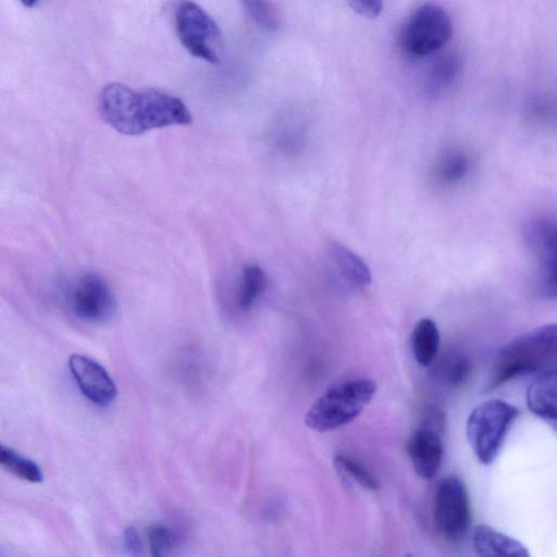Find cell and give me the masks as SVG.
I'll return each instance as SVG.
<instances>
[{
    "instance_id": "9a60e30c",
    "label": "cell",
    "mask_w": 557,
    "mask_h": 557,
    "mask_svg": "<svg viewBox=\"0 0 557 557\" xmlns=\"http://www.w3.org/2000/svg\"><path fill=\"white\" fill-rule=\"evenodd\" d=\"M265 272L257 264L243 268L235 292V302L242 312L250 311L267 289Z\"/></svg>"
},
{
    "instance_id": "8fae6325",
    "label": "cell",
    "mask_w": 557,
    "mask_h": 557,
    "mask_svg": "<svg viewBox=\"0 0 557 557\" xmlns=\"http://www.w3.org/2000/svg\"><path fill=\"white\" fill-rule=\"evenodd\" d=\"M325 264L335 284L345 290L360 289L371 282L367 263L339 243L331 242L326 246Z\"/></svg>"
},
{
    "instance_id": "d6986e66",
    "label": "cell",
    "mask_w": 557,
    "mask_h": 557,
    "mask_svg": "<svg viewBox=\"0 0 557 557\" xmlns=\"http://www.w3.org/2000/svg\"><path fill=\"white\" fill-rule=\"evenodd\" d=\"M334 467L338 475L344 480L355 482L369 491L379 488L376 479L363 466L345 455L335 456Z\"/></svg>"
},
{
    "instance_id": "2e32d148",
    "label": "cell",
    "mask_w": 557,
    "mask_h": 557,
    "mask_svg": "<svg viewBox=\"0 0 557 557\" xmlns=\"http://www.w3.org/2000/svg\"><path fill=\"white\" fill-rule=\"evenodd\" d=\"M410 342L417 363L422 367L431 364L440 347V333L436 323L430 318L418 321L412 330Z\"/></svg>"
},
{
    "instance_id": "9c48e42d",
    "label": "cell",
    "mask_w": 557,
    "mask_h": 557,
    "mask_svg": "<svg viewBox=\"0 0 557 557\" xmlns=\"http://www.w3.org/2000/svg\"><path fill=\"white\" fill-rule=\"evenodd\" d=\"M73 312L87 322H106L116 309L112 290L106 281L95 273L82 275L70 293Z\"/></svg>"
},
{
    "instance_id": "5b68a950",
    "label": "cell",
    "mask_w": 557,
    "mask_h": 557,
    "mask_svg": "<svg viewBox=\"0 0 557 557\" xmlns=\"http://www.w3.org/2000/svg\"><path fill=\"white\" fill-rule=\"evenodd\" d=\"M453 24L447 11L436 3H423L407 17L399 33L401 51L410 59H423L440 51L450 39Z\"/></svg>"
},
{
    "instance_id": "7402d4cb",
    "label": "cell",
    "mask_w": 557,
    "mask_h": 557,
    "mask_svg": "<svg viewBox=\"0 0 557 557\" xmlns=\"http://www.w3.org/2000/svg\"><path fill=\"white\" fill-rule=\"evenodd\" d=\"M147 539L153 556H165L176 544L174 531L162 523H153L148 528Z\"/></svg>"
},
{
    "instance_id": "cb8c5ba5",
    "label": "cell",
    "mask_w": 557,
    "mask_h": 557,
    "mask_svg": "<svg viewBox=\"0 0 557 557\" xmlns=\"http://www.w3.org/2000/svg\"><path fill=\"white\" fill-rule=\"evenodd\" d=\"M356 13L363 17L373 18L380 15L383 0H344Z\"/></svg>"
},
{
    "instance_id": "277c9868",
    "label": "cell",
    "mask_w": 557,
    "mask_h": 557,
    "mask_svg": "<svg viewBox=\"0 0 557 557\" xmlns=\"http://www.w3.org/2000/svg\"><path fill=\"white\" fill-rule=\"evenodd\" d=\"M518 414V409L503 399L486 400L471 411L466 434L479 462L490 465L495 460Z\"/></svg>"
},
{
    "instance_id": "ac0fdd59",
    "label": "cell",
    "mask_w": 557,
    "mask_h": 557,
    "mask_svg": "<svg viewBox=\"0 0 557 557\" xmlns=\"http://www.w3.org/2000/svg\"><path fill=\"white\" fill-rule=\"evenodd\" d=\"M0 467L14 476L30 483L44 480L40 467L32 459L0 443Z\"/></svg>"
},
{
    "instance_id": "5bb4252c",
    "label": "cell",
    "mask_w": 557,
    "mask_h": 557,
    "mask_svg": "<svg viewBox=\"0 0 557 557\" xmlns=\"http://www.w3.org/2000/svg\"><path fill=\"white\" fill-rule=\"evenodd\" d=\"M472 544L476 555L482 557H530L521 542L486 524L475 527Z\"/></svg>"
},
{
    "instance_id": "603a6c76",
    "label": "cell",
    "mask_w": 557,
    "mask_h": 557,
    "mask_svg": "<svg viewBox=\"0 0 557 557\" xmlns=\"http://www.w3.org/2000/svg\"><path fill=\"white\" fill-rule=\"evenodd\" d=\"M468 170V160L463 154L449 153L441 161L440 174L445 181L461 178Z\"/></svg>"
},
{
    "instance_id": "e0dca14e",
    "label": "cell",
    "mask_w": 557,
    "mask_h": 557,
    "mask_svg": "<svg viewBox=\"0 0 557 557\" xmlns=\"http://www.w3.org/2000/svg\"><path fill=\"white\" fill-rule=\"evenodd\" d=\"M460 72V61L456 54L446 53L440 57L429 69L425 88L431 94H440L448 89Z\"/></svg>"
},
{
    "instance_id": "52a82bcc",
    "label": "cell",
    "mask_w": 557,
    "mask_h": 557,
    "mask_svg": "<svg viewBox=\"0 0 557 557\" xmlns=\"http://www.w3.org/2000/svg\"><path fill=\"white\" fill-rule=\"evenodd\" d=\"M175 29L182 46L195 58L212 64L219 62L210 44L221 30L216 22L197 3L185 0L175 12Z\"/></svg>"
},
{
    "instance_id": "ba28073f",
    "label": "cell",
    "mask_w": 557,
    "mask_h": 557,
    "mask_svg": "<svg viewBox=\"0 0 557 557\" xmlns=\"http://www.w3.org/2000/svg\"><path fill=\"white\" fill-rule=\"evenodd\" d=\"M524 240L537 260V286L542 295L554 298L556 295V225L545 218L533 219L524 227Z\"/></svg>"
},
{
    "instance_id": "6da1fadb",
    "label": "cell",
    "mask_w": 557,
    "mask_h": 557,
    "mask_svg": "<svg viewBox=\"0 0 557 557\" xmlns=\"http://www.w3.org/2000/svg\"><path fill=\"white\" fill-rule=\"evenodd\" d=\"M99 109L104 121L124 135L191 123L190 112L178 97L153 88L137 90L121 83L101 89Z\"/></svg>"
},
{
    "instance_id": "7c38bea8",
    "label": "cell",
    "mask_w": 557,
    "mask_h": 557,
    "mask_svg": "<svg viewBox=\"0 0 557 557\" xmlns=\"http://www.w3.org/2000/svg\"><path fill=\"white\" fill-rule=\"evenodd\" d=\"M407 453L420 478H434L441 468L444 453L438 431L430 425L416 430L407 442Z\"/></svg>"
},
{
    "instance_id": "7a4b0ae2",
    "label": "cell",
    "mask_w": 557,
    "mask_h": 557,
    "mask_svg": "<svg viewBox=\"0 0 557 557\" xmlns=\"http://www.w3.org/2000/svg\"><path fill=\"white\" fill-rule=\"evenodd\" d=\"M556 324H545L507 343L497 354L488 389L518 376L541 373L556 364Z\"/></svg>"
},
{
    "instance_id": "d4e9b609",
    "label": "cell",
    "mask_w": 557,
    "mask_h": 557,
    "mask_svg": "<svg viewBox=\"0 0 557 557\" xmlns=\"http://www.w3.org/2000/svg\"><path fill=\"white\" fill-rule=\"evenodd\" d=\"M123 543L125 549L132 555H139L141 552V541L135 528L129 527L124 530Z\"/></svg>"
},
{
    "instance_id": "8992f818",
    "label": "cell",
    "mask_w": 557,
    "mask_h": 557,
    "mask_svg": "<svg viewBox=\"0 0 557 557\" xmlns=\"http://www.w3.org/2000/svg\"><path fill=\"white\" fill-rule=\"evenodd\" d=\"M434 520L440 533L449 541L461 540L471 522L468 490L458 476L442 479L434 495Z\"/></svg>"
},
{
    "instance_id": "ffe728a7",
    "label": "cell",
    "mask_w": 557,
    "mask_h": 557,
    "mask_svg": "<svg viewBox=\"0 0 557 557\" xmlns=\"http://www.w3.org/2000/svg\"><path fill=\"white\" fill-rule=\"evenodd\" d=\"M250 20L261 29L274 33L280 27V18L270 0H240Z\"/></svg>"
},
{
    "instance_id": "484cf974",
    "label": "cell",
    "mask_w": 557,
    "mask_h": 557,
    "mask_svg": "<svg viewBox=\"0 0 557 557\" xmlns=\"http://www.w3.org/2000/svg\"><path fill=\"white\" fill-rule=\"evenodd\" d=\"M26 7H34L38 0H21Z\"/></svg>"
},
{
    "instance_id": "3957f363",
    "label": "cell",
    "mask_w": 557,
    "mask_h": 557,
    "mask_svg": "<svg viewBox=\"0 0 557 557\" xmlns=\"http://www.w3.org/2000/svg\"><path fill=\"white\" fill-rule=\"evenodd\" d=\"M376 384L370 379H349L331 385L308 409L305 424L327 432L355 420L370 404Z\"/></svg>"
},
{
    "instance_id": "4fadbf2b",
    "label": "cell",
    "mask_w": 557,
    "mask_h": 557,
    "mask_svg": "<svg viewBox=\"0 0 557 557\" xmlns=\"http://www.w3.org/2000/svg\"><path fill=\"white\" fill-rule=\"evenodd\" d=\"M556 369H548L537 374L527 391L529 410L556 429Z\"/></svg>"
},
{
    "instance_id": "44dd1931",
    "label": "cell",
    "mask_w": 557,
    "mask_h": 557,
    "mask_svg": "<svg viewBox=\"0 0 557 557\" xmlns=\"http://www.w3.org/2000/svg\"><path fill=\"white\" fill-rule=\"evenodd\" d=\"M438 374L448 386H460L470 374V362L462 355H450L440 366Z\"/></svg>"
},
{
    "instance_id": "30bf717a",
    "label": "cell",
    "mask_w": 557,
    "mask_h": 557,
    "mask_svg": "<svg viewBox=\"0 0 557 557\" xmlns=\"http://www.w3.org/2000/svg\"><path fill=\"white\" fill-rule=\"evenodd\" d=\"M69 368L83 395L92 404L106 407L116 397V386L108 371L94 359L73 354Z\"/></svg>"
}]
</instances>
